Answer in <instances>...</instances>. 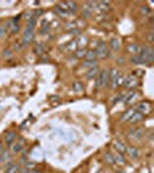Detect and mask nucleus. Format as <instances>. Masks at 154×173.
I'll list each match as a JSON object with an SVG mask.
<instances>
[{
    "instance_id": "41",
    "label": "nucleus",
    "mask_w": 154,
    "mask_h": 173,
    "mask_svg": "<svg viewBox=\"0 0 154 173\" xmlns=\"http://www.w3.org/2000/svg\"><path fill=\"white\" fill-rule=\"evenodd\" d=\"M97 173H101V172H97Z\"/></svg>"
},
{
    "instance_id": "1",
    "label": "nucleus",
    "mask_w": 154,
    "mask_h": 173,
    "mask_svg": "<svg viewBox=\"0 0 154 173\" xmlns=\"http://www.w3.org/2000/svg\"><path fill=\"white\" fill-rule=\"evenodd\" d=\"M35 23H36V17L32 14V17L28 21V23H27L26 30H24L23 37H22L21 44L23 46H24V45H28V44L34 39V27H35Z\"/></svg>"
},
{
    "instance_id": "2",
    "label": "nucleus",
    "mask_w": 154,
    "mask_h": 173,
    "mask_svg": "<svg viewBox=\"0 0 154 173\" xmlns=\"http://www.w3.org/2000/svg\"><path fill=\"white\" fill-rule=\"evenodd\" d=\"M138 56L144 60L145 63H151L154 60V51L152 47L145 46L140 49V52L138 53Z\"/></svg>"
},
{
    "instance_id": "37",
    "label": "nucleus",
    "mask_w": 154,
    "mask_h": 173,
    "mask_svg": "<svg viewBox=\"0 0 154 173\" xmlns=\"http://www.w3.org/2000/svg\"><path fill=\"white\" fill-rule=\"evenodd\" d=\"M4 57L5 58H11L12 57V51H9V50H4Z\"/></svg>"
},
{
    "instance_id": "33",
    "label": "nucleus",
    "mask_w": 154,
    "mask_h": 173,
    "mask_svg": "<svg viewBox=\"0 0 154 173\" xmlns=\"http://www.w3.org/2000/svg\"><path fill=\"white\" fill-rule=\"evenodd\" d=\"M75 49H77V44H75V42H72V43H69V45H67V50L69 51H74Z\"/></svg>"
},
{
    "instance_id": "14",
    "label": "nucleus",
    "mask_w": 154,
    "mask_h": 173,
    "mask_svg": "<svg viewBox=\"0 0 154 173\" xmlns=\"http://www.w3.org/2000/svg\"><path fill=\"white\" fill-rule=\"evenodd\" d=\"M23 146H24V140H23L22 137H20V139H19V141H17V143H15V144H13V146H12V152H14V153L20 152L22 150Z\"/></svg>"
},
{
    "instance_id": "16",
    "label": "nucleus",
    "mask_w": 154,
    "mask_h": 173,
    "mask_svg": "<svg viewBox=\"0 0 154 173\" xmlns=\"http://www.w3.org/2000/svg\"><path fill=\"white\" fill-rule=\"evenodd\" d=\"M143 120H144V114H141L138 111H136L129 122H131V124H138V122H140V121H143Z\"/></svg>"
},
{
    "instance_id": "3",
    "label": "nucleus",
    "mask_w": 154,
    "mask_h": 173,
    "mask_svg": "<svg viewBox=\"0 0 154 173\" xmlns=\"http://www.w3.org/2000/svg\"><path fill=\"white\" fill-rule=\"evenodd\" d=\"M96 53V58H100V59H106L110 56L109 52V47L104 42H101L100 44H97L96 49L94 50Z\"/></svg>"
},
{
    "instance_id": "31",
    "label": "nucleus",
    "mask_w": 154,
    "mask_h": 173,
    "mask_svg": "<svg viewBox=\"0 0 154 173\" xmlns=\"http://www.w3.org/2000/svg\"><path fill=\"white\" fill-rule=\"evenodd\" d=\"M85 54H86L85 49H80V50H78V51L75 52V57L77 58H85Z\"/></svg>"
},
{
    "instance_id": "36",
    "label": "nucleus",
    "mask_w": 154,
    "mask_h": 173,
    "mask_svg": "<svg viewBox=\"0 0 154 173\" xmlns=\"http://www.w3.org/2000/svg\"><path fill=\"white\" fill-rule=\"evenodd\" d=\"M149 8L148 7H147V6H143V7H141V13H143V14H145V15H148L149 14Z\"/></svg>"
},
{
    "instance_id": "34",
    "label": "nucleus",
    "mask_w": 154,
    "mask_h": 173,
    "mask_svg": "<svg viewBox=\"0 0 154 173\" xmlns=\"http://www.w3.org/2000/svg\"><path fill=\"white\" fill-rule=\"evenodd\" d=\"M6 30H7V26L2 24L0 27V37H4L6 35Z\"/></svg>"
},
{
    "instance_id": "27",
    "label": "nucleus",
    "mask_w": 154,
    "mask_h": 173,
    "mask_svg": "<svg viewBox=\"0 0 154 173\" xmlns=\"http://www.w3.org/2000/svg\"><path fill=\"white\" fill-rule=\"evenodd\" d=\"M104 160H106L109 165L115 164V162H114V156H112V153H110V152H106V153H104Z\"/></svg>"
},
{
    "instance_id": "10",
    "label": "nucleus",
    "mask_w": 154,
    "mask_h": 173,
    "mask_svg": "<svg viewBox=\"0 0 154 173\" xmlns=\"http://www.w3.org/2000/svg\"><path fill=\"white\" fill-rule=\"evenodd\" d=\"M126 152L132 159H138L140 157V151H139L138 148L136 147H128L126 148Z\"/></svg>"
},
{
    "instance_id": "22",
    "label": "nucleus",
    "mask_w": 154,
    "mask_h": 173,
    "mask_svg": "<svg viewBox=\"0 0 154 173\" xmlns=\"http://www.w3.org/2000/svg\"><path fill=\"white\" fill-rule=\"evenodd\" d=\"M54 12L58 14V16H60V17H69V16H71V14H69L67 11H65V9H63V8H60L59 6H56L54 7Z\"/></svg>"
},
{
    "instance_id": "18",
    "label": "nucleus",
    "mask_w": 154,
    "mask_h": 173,
    "mask_svg": "<svg viewBox=\"0 0 154 173\" xmlns=\"http://www.w3.org/2000/svg\"><path fill=\"white\" fill-rule=\"evenodd\" d=\"M114 144H115L114 147H115V149L117 150V152L123 153V152L126 151V148H128V147H126V146H125V144H124L122 141H118V140H117V141H115V143H114Z\"/></svg>"
},
{
    "instance_id": "13",
    "label": "nucleus",
    "mask_w": 154,
    "mask_h": 173,
    "mask_svg": "<svg viewBox=\"0 0 154 173\" xmlns=\"http://www.w3.org/2000/svg\"><path fill=\"white\" fill-rule=\"evenodd\" d=\"M20 171V165L17 163H8L6 166V173H19Z\"/></svg>"
},
{
    "instance_id": "21",
    "label": "nucleus",
    "mask_w": 154,
    "mask_h": 173,
    "mask_svg": "<svg viewBox=\"0 0 154 173\" xmlns=\"http://www.w3.org/2000/svg\"><path fill=\"white\" fill-rule=\"evenodd\" d=\"M140 49H141V47L139 46V45H137V44H129L128 45L129 53H131V54H133V56L138 54V53L140 52Z\"/></svg>"
},
{
    "instance_id": "40",
    "label": "nucleus",
    "mask_w": 154,
    "mask_h": 173,
    "mask_svg": "<svg viewBox=\"0 0 154 173\" xmlns=\"http://www.w3.org/2000/svg\"><path fill=\"white\" fill-rule=\"evenodd\" d=\"M19 172H20V173H28V172H29V171H28V170H27V168H22V170H20Z\"/></svg>"
},
{
    "instance_id": "8",
    "label": "nucleus",
    "mask_w": 154,
    "mask_h": 173,
    "mask_svg": "<svg viewBox=\"0 0 154 173\" xmlns=\"http://www.w3.org/2000/svg\"><path fill=\"white\" fill-rule=\"evenodd\" d=\"M19 20H20V16H19V17H16V19H14V20H11V21H9V23H8L7 28L9 29V31H11L12 34H16V32L20 30Z\"/></svg>"
},
{
    "instance_id": "29",
    "label": "nucleus",
    "mask_w": 154,
    "mask_h": 173,
    "mask_svg": "<svg viewBox=\"0 0 154 173\" xmlns=\"http://www.w3.org/2000/svg\"><path fill=\"white\" fill-rule=\"evenodd\" d=\"M49 30H50V26H49V24H48V22H47V21H45V20H44V21L42 22V28H41V34H47V32H48Z\"/></svg>"
},
{
    "instance_id": "38",
    "label": "nucleus",
    "mask_w": 154,
    "mask_h": 173,
    "mask_svg": "<svg viewBox=\"0 0 154 173\" xmlns=\"http://www.w3.org/2000/svg\"><path fill=\"white\" fill-rule=\"evenodd\" d=\"M148 39L151 43H153V32H149L148 34Z\"/></svg>"
},
{
    "instance_id": "11",
    "label": "nucleus",
    "mask_w": 154,
    "mask_h": 173,
    "mask_svg": "<svg viewBox=\"0 0 154 173\" xmlns=\"http://www.w3.org/2000/svg\"><path fill=\"white\" fill-rule=\"evenodd\" d=\"M119 76V72L117 69H111V72H109V80H111L112 88L117 87V79Z\"/></svg>"
},
{
    "instance_id": "4",
    "label": "nucleus",
    "mask_w": 154,
    "mask_h": 173,
    "mask_svg": "<svg viewBox=\"0 0 154 173\" xmlns=\"http://www.w3.org/2000/svg\"><path fill=\"white\" fill-rule=\"evenodd\" d=\"M145 136V129L144 128H132L131 131H129L128 137L131 141H140Z\"/></svg>"
},
{
    "instance_id": "24",
    "label": "nucleus",
    "mask_w": 154,
    "mask_h": 173,
    "mask_svg": "<svg viewBox=\"0 0 154 173\" xmlns=\"http://www.w3.org/2000/svg\"><path fill=\"white\" fill-rule=\"evenodd\" d=\"M97 6H99V11L101 12H108L109 9H110V2H107V1H100L99 4H97Z\"/></svg>"
},
{
    "instance_id": "17",
    "label": "nucleus",
    "mask_w": 154,
    "mask_h": 173,
    "mask_svg": "<svg viewBox=\"0 0 154 173\" xmlns=\"http://www.w3.org/2000/svg\"><path fill=\"white\" fill-rule=\"evenodd\" d=\"M97 75H99V67H97V66L93 67V68H89L88 69V72H87V74H86L87 79H89V80L95 79Z\"/></svg>"
},
{
    "instance_id": "26",
    "label": "nucleus",
    "mask_w": 154,
    "mask_h": 173,
    "mask_svg": "<svg viewBox=\"0 0 154 173\" xmlns=\"http://www.w3.org/2000/svg\"><path fill=\"white\" fill-rule=\"evenodd\" d=\"M85 58H86V60H96L95 51H94V50H88V51H86Z\"/></svg>"
},
{
    "instance_id": "15",
    "label": "nucleus",
    "mask_w": 154,
    "mask_h": 173,
    "mask_svg": "<svg viewBox=\"0 0 154 173\" xmlns=\"http://www.w3.org/2000/svg\"><path fill=\"white\" fill-rule=\"evenodd\" d=\"M93 8H94V7H92V2H90V4H86V5L82 7V9H81L82 16H84V17H89V16L92 15Z\"/></svg>"
},
{
    "instance_id": "7",
    "label": "nucleus",
    "mask_w": 154,
    "mask_h": 173,
    "mask_svg": "<svg viewBox=\"0 0 154 173\" xmlns=\"http://www.w3.org/2000/svg\"><path fill=\"white\" fill-rule=\"evenodd\" d=\"M136 111L140 112L141 114H148L149 112L152 111V105L149 102L145 100V102H140L137 106H136Z\"/></svg>"
},
{
    "instance_id": "20",
    "label": "nucleus",
    "mask_w": 154,
    "mask_h": 173,
    "mask_svg": "<svg viewBox=\"0 0 154 173\" xmlns=\"http://www.w3.org/2000/svg\"><path fill=\"white\" fill-rule=\"evenodd\" d=\"M16 139V133L15 132H8L7 134H6V136H5V142H6V144H12L13 143V141Z\"/></svg>"
},
{
    "instance_id": "9",
    "label": "nucleus",
    "mask_w": 154,
    "mask_h": 173,
    "mask_svg": "<svg viewBox=\"0 0 154 173\" xmlns=\"http://www.w3.org/2000/svg\"><path fill=\"white\" fill-rule=\"evenodd\" d=\"M75 44H77V47H79V49H85L86 45L88 44V38L85 35H79L75 41Z\"/></svg>"
},
{
    "instance_id": "5",
    "label": "nucleus",
    "mask_w": 154,
    "mask_h": 173,
    "mask_svg": "<svg viewBox=\"0 0 154 173\" xmlns=\"http://www.w3.org/2000/svg\"><path fill=\"white\" fill-rule=\"evenodd\" d=\"M109 70L108 69H103L99 73V79H97V87L99 88H106L108 83H109Z\"/></svg>"
},
{
    "instance_id": "42",
    "label": "nucleus",
    "mask_w": 154,
    "mask_h": 173,
    "mask_svg": "<svg viewBox=\"0 0 154 173\" xmlns=\"http://www.w3.org/2000/svg\"><path fill=\"white\" fill-rule=\"evenodd\" d=\"M0 157H1V156H0Z\"/></svg>"
},
{
    "instance_id": "6",
    "label": "nucleus",
    "mask_w": 154,
    "mask_h": 173,
    "mask_svg": "<svg viewBox=\"0 0 154 173\" xmlns=\"http://www.w3.org/2000/svg\"><path fill=\"white\" fill-rule=\"evenodd\" d=\"M123 85L126 88V89H134L137 85H138V79L136 75H129L124 79V82H123Z\"/></svg>"
},
{
    "instance_id": "28",
    "label": "nucleus",
    "mask_w": 154,
    "mask_h": 173,
    "mask_svg": "<svg viewBox=\"0 0 154 173\" xmlns=\"http://www.w3.org/2000/svg\"><path fill=\"white\" fill-rule=\"evenodd\" d=\"M73 90L77 91V92H81L84 90V84L81 83L80 81H77V82L73 83Z\"/></svg>"
},
{
    "instance_id": "23",
    "label": "nucleus",
    "mask_w": 154,
    "mask_h": 173,
    "mask_svg": "<svg viewBox=\"0 0 154 173\" xmlns=\"http://www.w3.org/2000/svg\"><path fill=\"white\" fill-rule=\"evenodd\" d=\"M114 156V162L117 163V164H119V165H124L125 164V158L123 156L122 153H119V152H117L116 155H112Z\"/></svg>"
},
{
    "instance_id": "35",
    "label": "nucleus",
    "mask_w": 154,
    "mask_h": 173,
    "mask_svg": "<svg viewBox=\"0 0 154 173\" xmlns=\"http://www.w3.org/2000/svg\"><path fill=\"white\" fill-rule=\"evenodd\" d=\"M35 52L37 53V54H42L43 53V46L41 44H37V45L35 46Z\"/></svg>"
},
{
    "instance_id": "25",
    "label": "nucleus",
    "mask_w": 154,
    "mask_h": 173,
    "mask_svg": "<svg viewBox=\"0 0 154 173\" xmlns=\"http://www.w3.org/2000/svg\"><path fill=\"white\" fill-rule=\"evenodd\" d=\"M110 46H111L112 50H119L121 49V42H119V39H117V38H112L111 41H110Z\"/></svg>"
},
{
    "instance_id": "19",
    "label": "nucleus",
    "mask_w": 154,
    "mask_h": 173,
    "mask_svg": "<svg viewBox=\"0 0 154 173\" xmlns=\"http://www.w3.org/2000/svg\"><path fill=\"white\" fill-rule=\"evenodd\" d=\"M136 112V107H132V109H129L126 112H124L122 115V121H130V119L132 118L133 113Z\"/></svg>"
},
{
    "instance_id": "30",
    "label": "nucleus",
    "mask_w": 154,
    "mask_h": 173,
    "mask_svg": "<svg viewBox=\"0 0 154 173\" xmlns=\"http://www.w3.org/2000/svg\"><path fill=\"white\" fill-rule=\"evenodd\" d=\"M84 66L86 67H89V68H93L96 66V60H86L84 63Z\"/></svg>"
},
{
    "instance_id": "39",
    "label": "nucleus",
    "mask_w": 154,
    "mask_h": 173,
    "mask_svg": "<svg viewBox=\"0 0 154 173\" xmlns=\"http://www.w3.org/2000/svg\"><path fill=\"white\" fill-rule=\"evenodd\" d=\"M28 173H42V171H41V170H36V168H35V170H32V171H29Z\"/></svg>"
},
{
    "instance_id": "12",
    "label": "nucleus",
    "mask_w": 154,
    "mask_h": 173,
    "mask_svg": "<svg viewBox=\"0 0 154 173\" xmlns=\"http://www.w3.org/2000/svg\"><path fill=\"white\" fill-rule=\"evenodd\" d=\"M137 97H138V94L136 92V90H130L128 94H126V96L124 97V103L130 104V103H132Z\"/></svg>"
},
{
    "instance_id": "32",
    "label": "nucleus",
    "mask_w": 154,
    "mask_h": 173,
    "mask_svg": "<svg viewBox=\"0 0 154 173\" xmlns=\"http://www.w3.org/2000/svg\"><path fill=\"white\" fill-rule=\"evenodd\" d=\"M26 168L28 171H32V170H35L36 168V164L35 163H27Z\"/></svg>"
}]
</instances>
